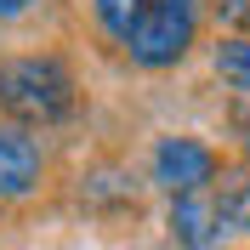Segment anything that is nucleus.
Returning a JSON list of instances; mask_svg holds the SVG:
<instances>
[{
    "instance_id": "5",
    "label": "nucleus",
    "mask_w": 250,
    "mask_h": 250,
    "mask_svg": "<svg viewBox=\"0 0 250 250\" xmlns=\"http://www.w3.org/2000/svg\"><path fill=\"white\" fill-rule=\"evenodd\" d=\"M171 239H176V250H210L222 239L216 199H205V193H182V199H171Z\"/></svg>"
},
{
    "instance_id": "2",
    "label": "nucleus",
    "mask_w": 250,
    "mask_h": 250,
    "mask_svg": "<svg viewBox=\"0 0 250 250\" xmlns=\"http://www.w3.org/2000/svg\"><path fill=\"white\" fill-rule=\"evenodd\" d=\"M193 34H199V0H148L142 23L125 40V57L137 68H171L188 57Z\"/></svg>"
},
{
    "instance_id": "4",
    "label": "nucleus",
    "mask_w": 250,
    "mask_h": 250,
    "mask_svg": "<svg viewBox=\"0 0 250 250\" xmlns=\"http://www.w3.org/2000/svg\"><path fill=\"white\" fill-rule=\"evenodd\" d=\"M46 176V154L23 125H0V199H29Z\"/></svg>"
},
{
    "instance_id": "11",
    "label": "nucleus",
    "mask_w": 250,
    "mask_h": 250,
    "mask_svg": "<svg viewBox=\"0 0 250 250\" xmlns=\"http://www.w3.org/2000/svg\"><path fill=\"white\" fill-rule=\"evenodd\" d=\"M233 131H239V142L250 148V108H239V114H233Z\"/></svg>"
},
{
    "instance_id": "10",
    "label": "nucleus",
    "mask_w": 250,
    "mask_h": 250,
    "mask_svg": "<svg viewBox=\"0 0 250 250\" xmlns=\"http://www.w3.org/2000/svg\"><path fill=\"white\" fill-rule=\"evenodd\" d=\"M29 6H34V0H0V23H12V17H23Z\"/></svg>"
},
{
    "instance_id": "8",
    "label": "nucleus",
    "mask_w": 250,
    "mask_h": 250,
    "mask_svg": "<svg viewBox=\"0 0 250 250\" xmlns=\"http://www.w3.org/2000/svg\"><path fill=\"white\" fill-rule=\"evenodd\" d=\"M142 6L148 0H91V12H97V23H103V34H114V40H131V29L142 23Z\"/></svg>"
},
{
    "instance_id": "9",
    "label": "nucleus",
    "mask_w": 250,
    "mask_h": 250,
    "mask_svg": "<svg viewBox=\"0 0 250 250\" xmlns=\"http://www.w3.org/2000/svg\"><path fill=\"white\" fill-rule=\"evenodd\" d=\"M216 17L228 23V29H245L250 23V0H216Z\"/></svg>"
},
{
    "instance_id": "6",
    "label": "nucleus",
    "mask_w": 250,
    "mask_h": 250,
    "mask_svg": "<svg viewBox=\"0 0 250 250\" xmlns=\"http://www.w3.org/2000/svg\"><path fill=\"white\" fill-rule=\"evenodd\" d=\"M216 216L222 228H233V233H250V171H228L216 188Z\"/></svg>"
},
{
    "instance_id": "7",
    "label": "nucleus",
    "mask_w": 250,
    "mask_h": 250,
    "mask_svg": "<svg viewBox=\"0 0 250 250\" xmlns=\"http://www.w3.org/2000/svg\"><path fill=\"white\" fill-rule=\"evenodd\" d=\"M216 74L233 85V91H250V34H222V46L210 51Z\"/></svg>"
},
{
    "instance_id": "1",
    "label": "nucleus",
    "mask_w": 250,
    "mask_h": 250,
    "mask_svg": "<svg viewBox=\"0 0 250 250\" xmlns=\"http://www.w3.org/2000/svg\"><path fill=\"white\" fill-rule=\"evenodd\" d=\"M80 91L68 62L51 51H29V57H6L0 62V108L12 114V125H62L74 114Z\"/></svg>"
},
{
    "instance_id": "3",
    "label": "nucleus",
    "mask_w": 250,
    "mask_h": 250,
    "mask_svg": "<svg viewBox=\"0 0 250 250\" xmlns=\"http://www.w3.org/2000/svg\"><path fill=\"white\" fill-rule=\"evenodd\" d=\"M154 182L171 193V199H182V193H205V182H216V171H222V159H216V148L210 142H199V137H159L154 142Z\"/></svg>"
}]
</instances>
